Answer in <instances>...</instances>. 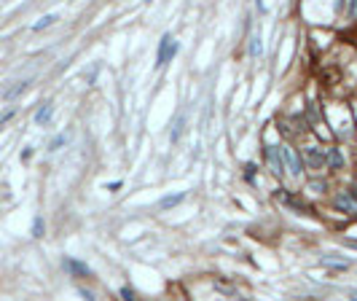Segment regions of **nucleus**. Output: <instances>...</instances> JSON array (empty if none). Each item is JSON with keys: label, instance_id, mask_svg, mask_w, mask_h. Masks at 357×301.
Returning <instances> with one entry per match:
<instances>
[{"label": "nucleus", "instance_id": "f257e3e1", "mask_svg": "<svg viewBox=\"0 0 357 301\" xmlns=\"http://www.w3.org/2000/svg\"><path fill=\"white\" fill-rule=\"evenodd\" d=\"M177 51V43L172 35H164L161 43H158V54H156V68H164L167 62H172V56Z\"/></svg>", "mask_w": 357, "mask_h": 301}, {"label": "nucleus", "instance_id": "f03ea898", "mask_svg": "<svg viewBox=\"0 0 357 301\" xmlns=\"http://www.w3.org/2000/svg\"><path fill=\"white\" fill-rule=\"evenodd\" d=\"M279 154H282V164L287 167V172L293 175V177H298L301 172H304V167H301V156H298V150L287 148V145H282V148H279Z\"/></svg>", "mask_w": 357, "mask_h": 301}, {"label": "nucleus", "instance_id": "7ed1b4c3", "mask_svg": "<svg viewBox=\"0 0 357 301\" xmlns=\"http://www.w3.org/2000/svg\"><path fill=\"white\" fill-rule=\"evenodd\" d=\"M336 207L341 213H349V215H357V194H336Z\"/></svg>", "mask_w": 357, "mask_h": 301}, {"label": "nucleus", "instance_id": "20e7f679", "mask_svg": "<svg viewBox=\"0 0 357 301\" xmlns=\"http://www.w3.org/2000/svg\"><path fill=\"white\" fill-rule=\"evenodd\" d=\"M304 156H306V164H309V169H322L325 167V154L319 148H306L304 150Z\"/></svg>", "mask_w": 357, "mask_h": 301}, {"label": "nucleus", "instance_id": "39448f33", "mask_svg": "<svg viewBox=\"0 0 357 301\" xmlns=\"http://www.w3.org/2000/svg\"><path fill=\"white\" fill-rule=\"evenodd\" d=\"M266 159H269V167L274 169V175H282L285 172V164H282V154L277 145H269L266 148Z\"/></svg>", "mask_w": 357, "mask_h": 301}, {"label": "nucleus", "instance_id": "423d86ee", "mask_svg": "<svg viewBox=\"0 0 357 301\" xmlns=\"http://www.w3.org/2000/svg\"><path fill=\"white\" fill-rule=\"evenodd\" d=\"M51 113H54V105H51V102H49V100H46V102H43V105H41V108H38V113H35V124H41V127H43V124H46V121H49V118H51Z\"/></svg>", "mask_w": 357, "mask_h": 301}, {"label": "nucleus", "instance_id": "0eeeda50", "mask_svg": "<svg viewBox=\"0 0 357 301\" xmlns=\"http://www.w3.org/2000/svg\"><path fill=\"white\" fill-rule=\"evenodd\" d=\"M325 159H328V164H331L333 169H341L344 167V156H341V150H338V148H331Z\"/></svg>", "mask_w": 357, "mask_h": 301}, {"label": "nucleus", "instance_id": "6e6552de", "mask_svg": "<svg viewBox=\"0 0 357 301\" xmlns=\"http://www.w3.org/2000/svg\"><path fill=\"white\" fill-rule=\"evenodd\" d=\"M56 19H59V16H56V14H46L43 19H38V22L33 24V30H35V33H41V30H46V27H51V24H56Z\"/></svg>", "mask_w": 357, "mask_h": 301}, {"label": "nucleus", "instance_id": "1a4fd4ad", "mask_svg": "<svg viewBox=\"0 0 357 301\" xmlns=\"http://www.w3.org/2000/svg\"><path fill=\"white\" fill-rule=\"evenodd\" d=\"M68 269H73L75 275H83V277H89V269L83 266V263H78V261H68Z\"/></svg>", "mask_w": 357, "mask_h": 301}, {"label": "nucleus", "instance_id": "9d476101", "mask_svg": "<svg viewBox=\"0 0 357 301\" xmlns=\"http://www.w3.org/2000/svg\"><path fill=\"white\" fill-rule=\"evenodd\" d=\"M24 89H27V81H22V83H19V86H14V89H8V92H6V100H14L16 94H22Z\"/></svg>", "mask_w": 357, "mask_h": 301}, {"label": "nucleus", "instance_id": "9b49d317", "mask_svg": "<svg viewBox=\"0 0 357 301\" xmlns=\"http://www.w3.org/2000/svg\"><path fill=\"white\" fill-rule=\"evenodd\" d=\"M180 199H185V194H175V196H167V199H161V207L167 210V207H172V204H177Z\"/></svg>", "mask_w": 357, "mask_h": 301}, {"label": "nucleus", "instance_id": "f8f14e48", "mask_svg": "<svg viewBox=\"0 0 357 301\" xmlns=\"http://www.w3.org/2000/svg\"><path fill=\"white\" fill-rule=\"evenodd\" d=\"M250 54H252V56L261 54V41H258V38H252V41H250Z\"/></svg>", "mask_w": 357, "mask_h": 301}, {"label": "nucleus", "instance_id": "ddd939ff", "mask_svg": "<svg viewBox=\"0 0 357 301\" xmlns=\"http://www.w3.org/2000/svg\"><path fill=\"white\" fill-rule=\"evenodd\" d=\"M244 177H247V180H255V164H247V167H244Z\"/></svg>", "mask_w": 357, "mask_h": 301}, {"label": "nucleus", "instance_id": "4468645a", "mask_svg": "<svg viewBox=\"0 0 357 301\" xmlns=\"http://www.w3.org/2000/svg\"><path fill=\"white\" fill-rule=\"evenodd\" d=\"M349 19H357V0H349V11H346Z\"/></svg>", "mask_w": 357, "mask_h": 301}, {"label": "nucleus", "instance_id": "2eb2a0df", "mask_svg": "<svg viewBox=\"0 0 357 301\" xmlns=\"http://www.w3.org/2000/svg\"><path fill=\"white\" fill-rule=\"evenodd\" d=\"M33 231H35V237H43V221L38 218L35 221V226H33Z\"/></svg>", "mask_w": 357, "mask_h": 301}, {"label": "nucleus", "instance_id": "dca6fc26", "mask_svg": "<svg viewBox=\"0 0 357 301\" xmlns=\"http://www.w3.org/2000/svg\"><path fill=\"white\" fill-rule=\"evenodd\" d=\"M62 143H64V137H56V140H51V148H49V150H56V148H59Z\"/></svg>", "mask_w": 357, "mask_h": 301}]
</instances>
